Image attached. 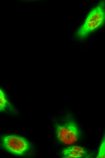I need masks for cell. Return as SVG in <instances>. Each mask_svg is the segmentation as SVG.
<instances>
[{
	"mask_svg": "<svg viewBox=\"0 0 105 158\" xmlns=\"http://www.w3.org/2000/svg\"><path fill=\"white\" fill-rule=\"evenodd\" d=\"M105 1H102L91 9L81 27L77 29L76 36L83 40L91 34L98 30L105 23Z\"/></svg>",
	"mask_w": 105,
	"mask_h": 158,
	"instance_id": "6da1fadb",
	"label": "cell"
},
{
	"mask_svg": "<svg viewBox=\"0 0 105 158\" xmlns=\"http://www.w3.org/2000/svg\"><path fill=\"white\" fill-rule=\"evenodd\" d=\"M1 145L6 151L18 156L27 155L31 148L26 139L15 135H4L1 140Z\"/></svg>",
	"mask_w": 105,
	"mask_h": 158,
	"instance_id": "7a4b0ae2",
	"label": "cell"
},
{
	"mask_svg": "<svg viewBox=\"0 0 105 158\" xmlns=\"http://www.w3.org/2000/svg\"><path fill=\"white\" fill-rule=\"evenodd\" d=\"M80 135L77 125L72 120L56 126V137L58 140L63 144L71 145L75 143L79 140Z\"/></svg>",
	"mask_w": 105,
	"mask_h": 158,
	"instance_id": "3957f363",
	"label": "cell"
},
{
	"mask_svg": "<svg viewBox=\"0 0 105 158\" xmlns=\"http://www.w3.org/2000/svg\"><path fill=\"white\" fill-rule=\"evenodd\" d=\"M61 153L65 158H87L90 155L87 150L79 146L67 148L62 150Z\"/></svg>",
	"mask_w": 105,
	"mask_h": 158,
	"instance_id": "277c9868",
	"label": "cell"
},
{
	"mask_svg": "<svg viewBox=\"0 0 105 158\" xmlns=\"http://www.w3.org/2000/svg\"><path fill=\"white\" fill-rule=\"evenodd\" d=\"M13 107L9 102L6 94L0 88V112L12 110Z\"/></svg>",
	"mask_w": 105,
	"mask_h": 158,
	"instance_id": "5b68a950",
	"label": "cell"
},
{
	"mask_svg": "<svg viewBox=\"0 0 105 158\" xmlns=\"http://www.w3.org/2000/svg\"><path fill=\"white\" fill-rule=\"evenodd\" d=\"M105 157V138L104 137L100 145L99 148L98 150V155L97 158H103Z\"/></svg>",
	"mask_w": 105,
	"mask_h": 158,
	"instance_id": "8992f818",
	"label": "cell"
}]
</instances>
